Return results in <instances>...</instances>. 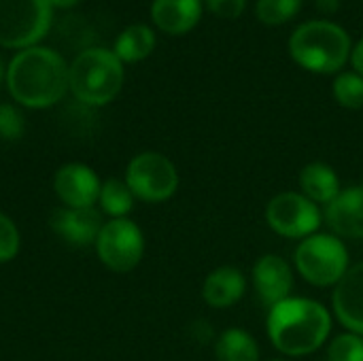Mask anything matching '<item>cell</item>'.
<instances>
[{"label": "cell", "instance_id": "cell-9", "mask_svg": "<svg viewBox=\"0 0 363 361\" xmlns=\"http://www.w3.org/2000/svg\"><path fill=\"white\" fill-rule=\"evenodd\" d=\"M266 221L279 236L304 240L321 228V213L304 194L283 191L268 202Z\"/></svg>", "mask_w": 363, "mask_h": 361}, {"label": "cell", "instance_id": "cell-19", "mask_svg": "<svg viewBox=\"0 0 363 361\" xmlns=\"http://www.w3.org/2000/svg\"><path fill=\"white\" fill-rule=\"evenodd\" d=\"M215 357L217 361H259V347L249 332L230 328L219 334L215 343Z\"/></svg>", "mask_w": 363, "mask_h": 361}, {"label": "cell", "instance_id": "cell-11", "mask_svg": "<svg viewBox=\"0 0 363 361\" xmlns=\"http://www.w3.org/2000/svg\"><path fill=\"white\" fill-rule=\"evenodd\" d=\"M253 287L257 291V298L268 309H272L274 304L291 298V289H294L291 266L274 253L262 255L253 266Z\"/></svg>", "mask_w": 363, "mask_h": 361}, {"label": "cell", "instance_id": "cell-1", "mask_svg": "<svg viewBox=\"0 0 363 361\" xmlns=\"http://www.w3.org/2000/svg\"><path fill=\"white\" fill-rule=\"evenodd\" d=\"M68 68L70 64H66L62 53L36 45L11 57L4 83L17 104L26 109H49L70 89Z\"/></svg>", "mask_w": 363, "mask_h": 361}, {"label": "cell", "instance_id": "cell-28", "mask_svg": "<svg viewBox=\"0 0 363 361\" xmlns=\"http://www.w3.org/2000/svg\"><path fill=\"white\" fill-rule=\"evenodd\" d=\"M340 4H342V0H315L317 11L323 13V15H334V13H338Z\"/></svg>", "mask_w": 363, "mask_h": 361}, {"label": "cell", "instance_id": "cell-26", "mask_svg": "<svg viewBox=\"0 0 363 361\" xmlns=\"http://www.w3.org/2000/svg\"><path fill=\"white\" fill-rule=\"evenodd\" d=\"M202 2L213 15L221 19H236L242 15L247 6V0H202Z\"/></svg>", "mask_w": 363, "mask_h": 361}, {"label": "cell", "instance_id": "cell-8", "mask_svg": "<svg viewBox=\"0 0 363 361\" xmlns=\"http://www.w3.org/2000/svg\"><path fill=\"white\" fill-rule=\"evenodd\" d=\"M94 247L108 270L125 274L140 264L145 255V236L132 219H111L102 226Z\"/></svg>", "mask_w": 363, "mask_h": 361}, {"label": "cell", "instance_id": "cell-17", "mask_svg": "<svg viewBox=\"0 0 363 361\" xmlns=\"http://www.w3.org/2000/svg\"><path fill=\"white\" fill-rule=\"evenodd\" d=\"M300 189L302 194L315 202V204H332L342 187H340V179L336 174V170L323 162H313L306 164L300 172Z\"/></svg>", "mask_w": 363, "mask_h": 361}, {"label": "cell", "instance_id": "cell-23", "mask_svg": "<svg viewBox=\"0 0 363 361\" xmlns=\"http://www.w3.org/2000/svg\"><path fill=\"white\" fill-rule=\"evenodd\" d=\"M328 361H363V338L357 334L336 336L328 349Z\"/></svg>", "mask_w": 363, "mask_h": 361}, {"label": "cell", "instance_id": "cell-22", "mask_svg": "<svg viewBox=\"0 0 363 361\" xmlns=\"http://www.w3.org/2000/svg\"><path fill=\"white\" fill-rule=\"evenodd\" d=\"M334 98L340 106L357 111L363 109V77L357 72H340L334 79Z\"/></svg>", "mask_w": 363, "mask_h": 361}, {"label": "cell", "instance_id": "cell-20", "mask_svg": "<svg viewBox=\"0 0 363 361\" xmlns=\"http://www.w3.org/2000/svg\"><path fill=\"white\" fill-rule=\"evenodd\" d=\"M134 194L130 191L125 181L119 179H106L100 189V211L108 215L111 219H125L130 211L134 209Z\"/></svg>", "mask_w": 363, "mask_h": 361}, {"label": "cell", "instance_id": "cell-24", "mask_svg": "<svg viewBox=\"0 0 363 361\" xmlns=\"http://www.w3.org/2000/svg\"><path fill=\"white\" fill-rule=\"evenodd\" d=\"M21 247V236L11 217L0 213V264H6L17 257Z\"/></svg>", "mask_w": 363, "mask_h": 361}, {"label": "cell", "instance_id": "cell-15", "mask_svg": "<svg viewBox=\"0 0 363 361\" xmlns=\"http://www.w3.org/2000/svg\"><path fill=\"white\" fill-rule=\"evenodd\" d=\"M202 9V0H153L151 19L162 32L179 36L191 32L198 26Z\"/></svg>", "mask_w": 363, "mask_h": 361}, {"label": "cell", "instance_id": "cell-13", "mask_svg": "<svg viewBox=\"0 0 363 361\" xmlns=\"http://www.w3.org/2000/svg\"><path fill=\"white\" fill-rule=\"evenodd\" d=\"M334 313L338 321L351 332L363 338V262L351 266L336 285Z\"/></svg>", "mask_w": 363, "mask_h": 361}, {"label": "cell", "instance_id": "cell-27", "mask_svg": "<svg viewBox=\"0 0 363 361\" xmlns=\"http://www.w3.org/2000/svg\"><path fill=\"white\" fill-rule=\"evenodd\" d=\"M351 64H353V72H357V74H362L363 77V38L362 40H357V45L351 49Z\"/></svg>", "mask_w": 363, "mask_h": 361}, {"label": "cell", "instance_id": "cell-7", "mask_svg": "<svg viewBox=\"0 0 363 361\" xmlns=\"http://www.w3.org/2000/svg\"><path fill=\"white\" fill-rule=\"evenodd\" d=\"M125 183L134 198L143 202H164L177 194L179 172L164 153L143 151L130 160L125 168Z\"/></svg>", "mask_w": 363, "mask_h": 361}, {"label": "cell", "instance_id": "cell-30", "mask_svg": "<svg viewBox=\"0 0 363 361\" xmlns=\"http://www.w3.org/2000/svg\"><path fill=\"white\" fill-rule=\"evenodd\" d=\"M2 81H6V64H4V60H2V55H0V83Z\"/></svg>", "mask_w": 363, "mask_h": 361}, {"label": "cell", "instance_id": "cell-4", "mask_svg": "<svg viewBox=\"0 0 363 361\" xmlns=\"http://www.w3.org/2000/svg\"><path fill=\"white\" fill-rule=\"evenodd\" d=\"M123 62L106 47L83 49L68 68L72 96L87 106H104L113 102L123 87Z\"/></svg>", "mask_w": 363, "mask_h": 361}, {"label": "cell", "instance_id": "cell-3", "mask_svg": "<svg viewBox=\"0 0 363 361\" xmlns=\"http://www.w3.org/2000/svg\"><path fill=\"white\" fill-rule=\"evenodd\" d=\"M351 36L330 19H313L289 36V55L304 70L317 74L338 72L351 57Z\"/></svg>", "mask_w": 363, "mask_h": 361}, {"label": "cell", "instance_id": "cell-12", "mask_svg": "<svg viewBox=\"0 0 363 361\" xmlns=\"http://www.w3.org/2000/svg\"><path fill=\"white\" fill-rule=\"evenodd\" d=\"M102 217L96 209H70L62 206L51 217L53 232L72 247L96 245L102 230Z\"/></svg>", "mask_w": 363, "mask_h": 361}, {"label": "cell", "instance_id": "cell-25", "mask_svg": "<svg viewBox=\"0 0 363 361\" xmlns=\"http://www.w3.org/2000/svg\"><path fill=\"white\" fill-rule=\"evenodd\" d=\"M26 130V119L21 111L13 104H0V138L4 140H19Z\"/></svg>", "mask_w": 363, "mask_h": 361}, {"label": "cell", "instance_id": "cell-18", "mask_svg": "<svg viewBox=\"0 0 363 361\" xmlns=\"http://www.w3.org/2000/svg\"><path fill=\"white\" fill-rule=\"evenodd\" d=\"M155 49V32L151 26L147 23H132L125 26L113 45L115 55L123 62V64H136L147 60Z\"/></svg>", "mask_w": 363, "mask_h": 361}, {"label": "cell", "instance_id": "cell-29", "mask_svg": "<svg viewBox=\"0 0 363 361\" xmlns=\"http://www.w3.org/2000/svg\"><path fill=\"white\" fill-rule=\"evenodd\" d=\"M51 4V9H72L77 6L81 0H47Z\"/></svg>", "mask_w": 363, "mask_h": 361}, {"label": "cell", "instance_id": "cell-21", "mask_svg": "<svg viewBox=\"0 0 363 361\" xmlns=\"http://www.w3.org/2000/svg\"><path fill=\"white\" fill-rule=\"evenodd\" d=\"M304 0H257L255 2V17L266 26H281L294 19Z\"/></svg>", "mask_w": 363, "mask_h": 361}, {"label": "cell", "instance_id": "cell-2", "mask_svg": "<svg viewBox=\"0 0 363 361\" xmlns=\"http://www.w3.org/2000/svg\"><path fill=\"white\" fill-rule=\"evenodd\" d=\"M332 332L328 309L311 298H287L268 313V336L287 357H304L323 347Z\"/></svg>", "mask_w": 363, "mask_h": 361}, {"label": "cell", "instance_id": "cell-5", "mask_svg": "<svg viewBox=\"0 0 363 361\" xmlns=\"http://www.w3.org/2000/svg\"><path fill=\"white\" fill-rule=\"evenodd\" d=\"M53 23L47 0H0V47L23 51L36 47Z\"/></svg>", "mask_w": 363, "mask_h": 361}, {"label": "cell", "instance_id": "cell-16", "mask_svg": "<svg viewBox=\"0 0 363 361\" xmlns=\"http://www.w3.org/2000/svg\"><path fill=\"white\" fill-rule=\"evenodd\" d=\"M247 289L245 274L234 266L215 268L202 285V298L213 309H228L234 306Z\"/></svg>", "mask_w": 363, "mask_h": 361}, {"label": "cell", "instance_id": "cell-10", "mask_svg": "<svg viewBox=\"0 0 363 361\" xmlns=\"http://www.w3.org/2000/svg\"><path fill=\"white\" fill-rule=\"evenodd\" d=\"M53 189L64 206L94 209L100 198L102 183L94 168L81 162H70L57 168L53 177Z\"/></svg>", "mask_w": 363, "mask_h": 361}, {"label": "cell", "instance_id": "cell-14", "mask_svg": "<svg viewBox=\"0 0 363 361\" xmlns=\"http://www.w3.org/2000/svg\"><path fill=\"white\" fill-rule=\"evenodd\" d=\"M325 221L336 236L362 240L363 238V187L342 189L340 196L325 206Z\"/></svg>", "mask_w": 363, "mask_h": 361}, {"label": "cell", "instance_id": "cell-6", "mask_svg": "<svg viewBox=\"0 0 363 361\" xmlns=\"http://www.w3.org/2000/svg\"><path fill=\"white\" fill-rule=\"evenodd\" d=\"M296 268L315 287L338 285L349 270V251L338 236L313 234L296 249Z\"/></svg>", "mask_w": 363, "mask_h": 361}, {"label": "cell", "instance_id": "cell-31", "mask_svg": "<svg viewBox=\"0 0 363 361\" xmlns=\"http://www.w3.org/2000/svg\"><path fill=\"white\" fill-rule=\"evenodd\" d=\"M270 361H285V360H270Z\"/></svg>", "mask_w": 363, "mask_h": 361}]
</instances>
